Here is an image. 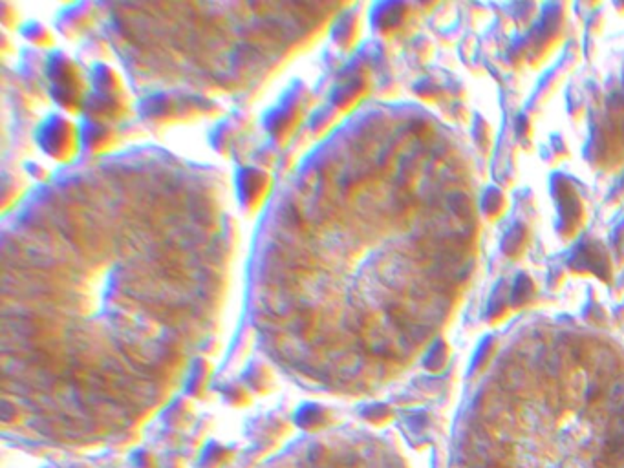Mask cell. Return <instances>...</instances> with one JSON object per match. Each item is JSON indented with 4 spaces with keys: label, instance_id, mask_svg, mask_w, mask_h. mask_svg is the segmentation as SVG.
<instances>
[{
    "label": "cell",
    "instance_id": "1",
    "mask_svg": "<svg viewBox=\"0 0 624 468\" xmlns=\"http://www.w3.org/2000/svg\"><path fill=\"white\" fill-rule=\"evenodd\" d=\"M50 79L54 81V96L55 101L68 112L79 110L83 105V88L85 81L81 75V70L70 57L55 55L50 63Z\"/></svg>",
    "mask_w": 624,
    "mask_h": 468
},
{
    "label": "cell",
    "instance_id": "2",
    "mask_svg": "<svg viewBox=\"0 0 624 468\" xmlns=\"http://www.w3.org/2000/svg\"><path fill=\"white\" fill-rule=\"evenodd\" d=\"M39 143L55 161H70L77 152V130L64 117H50L39 130Z\"/></svg>",
    "mask_w": 624,
    "mask_h": 468
},
{
    "label": "cell",
    "instance_id": "3",
    "mask_svg": "<svg viewBox=\"0 0 624 468\" xmlns=\"http://www.w3.org/2000/svg\"><path fill=\"white\" fill-rule=\"evenodd\" d=\"M236 187H238V198H240L242 205L249 211H256L271 189V178L267 172L251 167V169H244L238 174Z\"/></svg>",
    "mask_w": 624,
    "mask_h": 468
},
{
    "label": "cell",
    "instance_id": "4",
    "mask_svg": "<svg viewBox=\"0 0 624 468\" xmlns=\"http://www.w3.org/2000/svg\"><path fill=\"white\" fill-rule=\"evenodd\" d=\"M299 116V108H277L275 112L267 116V130L271 132V136H275L277 141H284V139L291 136V132L297 127V121L300 119Z\"/></svg>",
    "mask_w": 624,
    "mask_h": 468
},
{
    "label": "cell",
    "instance_id": "5",
    "mask_svg": "<svg viewBox=\"0 0 624 468\" xmlns=\"http://www.w3.org/2000/svg\"><path fill=\"white\" fill-rule=\"evenodd\" d=\"M116 143V132L103 121H92L85 128V145L92 152H103L112 149Z\"/></svg>",
    "mask_w": 624,
    "mask_h": 468
},
{
    "label": "cell",
    "instance_id": "6",
    "mask_svg": "<svg viewBox=\"0 0 624 468\" xmlns=\"http://www.w3.org/2000/svg\"><path fill=\"white\" fill-rule=\"evenodd\" d=\"M328 419H330L328 410L320 408V406H304L297 414L299 425L304 426V428H320V426H326Z\"/></svg>",
    "mask_w": 624,
    "mask_h": 468
},
{
    "label": "cell",
    "instance_id": "7",
    "mask_svg": "<svg viewBox=\"0 0 624 468\" xmlns=\"http://www.w3.org/2000/svg\"><path fill=\"white\" fill-rule=\"evenodd\" d=\"M24 37H26L30 43L37 44V46H50V44L54 43V35L50 33L48 28L41 26V24H32V26H28L26 32H24Z\"/></svg>",
    "mask_w": 624,
    "mask_h": 468
},
{
    "label": "cell",
    "instance_id": "8",
    "mask_svg": "<svg viewBox=\"0 0 624 468\" xmlns=\"http://www.w3.org/2000/svg\"><path fill=\"white\" fill-rule=\"evenodd\" d=\"M467 468H469V467H467Z\"/></svg>",
    "mask_w": 624,
    "mask_h": 468
}]
</instances>
